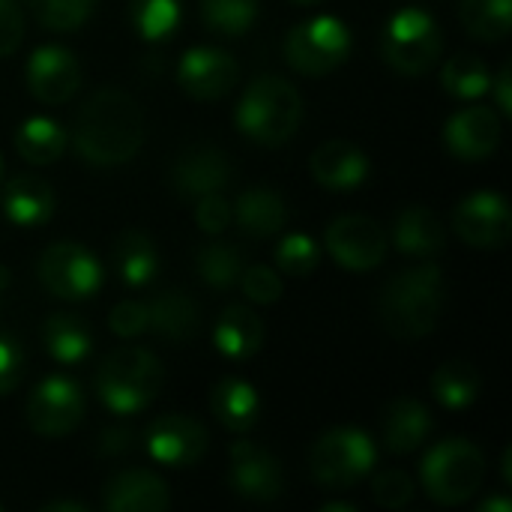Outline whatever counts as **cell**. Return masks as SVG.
<instances>
[{"instance_id": "836d02e7", "label": "cell", "mask_w": 512, "mask_h": 512, "mask_svg": "<svg viewBox=\"0 0 512 512\" xmlns=\"http://www.w3.org/2000/svg\"><path fill=\"white\" fill-rule=\"evenodd\" d=\"M261 0H201L204 24L219 36H243L258 18Z\"/></svg>"}, {"instance_id": "9a60e30c", "label": "cell", "mask_w": 512, "mask_h": 512, "mask_svg": "<svg viewBox=\"0 0 512 512\" xmlns=\"http://www.w3.org/2000/svg\"><path fill=\"white\" fill-rule=\"evenodd\" d=\"M237 78H240L237 60L222 48H189L177 66L180 87L189 96L204 99V102H213L231 93Z\"/></svg>"}, {"instance_id": "f5cc1de1", "label": "cell", "mask_w": 512, "mask_h": 512, "mask_svg": "<svg viewBox=\"0 0 512 512\" xmlns=\"http://www.w3.org/2000/svg\"><path fill=\"white\" fill-rule=\"evenodd\" d=\"M294 3H300V6H312V3H318V0H294Z\"/></svg>"}, {"instance_id": "7bdbcfd3", "label": "cell", "mask_w": 512, "mask_h": 512, "mask_svg": "<svg viewBox=\"0 0 512 512\" xmlns=\"http://www.w3.org/2000/svg\"><path fill=\"white\" fill-rule=\"evenodd\" d=\"M24 39V15L15 0H0V57L12 54Z\"/></svg>"}, {"instance_id": "484cf974", "label": "cell", "mask_w": 512, "mask_h": 512, "mask_svg": "<svg viewBox=\"0 0 512 512\" xmlns=\"http://www.w3.org/2000/svg\"><path fill=\"white\" fill-rule=\"evenodd\" d=\"M447 243V231L441 225V219L426 210V207H408L399 222H396V246L402 255H414V258H432L444 249Z\"/></svg>"}, {"instance_id": "74e56055", "label": "cell", "mask_w": 512, "mask_h": 512, "mask_svg": "<svg viewBox=\"0 0 512 512\" xmlns=\"http://www.w3.org/2000/svg\"><path fill=\"white\" fill-rule=\"evenodd\" d=\"M321 261L318 243L309 234H288L276 249V264L288 276H309Z\"/></svg>"}, {"instance_id": "30bf717a", "label": "cell", "mask_w": 512, "mask_h": 512, "mask_svg": "<svg viewBox=\"0 0 512 512\" xmlns=\"http://www.w3.org/2000/svg\"><path fill=\"white\" fill-rule=\"evenodd\" d=\"M84 420L81 387L63 375L45 378L27 399V423L42 438H63Z\"/></svg>"}, {"instance_id": "3957f363", "label": "cell", "mask_w": 512, "mask_h": 512, "mask_svg": "<svg viewBox=\"0 0 512 512\" xmlns=\"http://www.w3.org/2000/svg\"><path fill=\"white\" fill-rule=\"evenodd\" d=\"M303 120V99L297 87L279 75H261L249 84L237 105V126L246 138L279 147L285 144Z\"/></svg>"}, {"instance_id": "c3c4849f", "label": "cell", "mask_w": 512, "mask_h": 512, "mask_svg": "<svg viewBox=\"0 0 512 512\" xmlns=\"http://www.w3.org/2000/svg\"><path fill=\"white\" fill-rule=\"evenodd\" d=\"M480 512H512V501L510 498H489V501L480 507Z\"/></svg>"}, {"instance_id": "603a6c76", "label": "cell", "mask_w": 512, "mask_h": 512, "mask_svg": "<svg viewBox=\"0 0 512 512\" xmlns=\"http://www.w3.org/2000/svg\"><path fill=\"white\" fill-rule=\"evenodd\" d=\"M213 342H216L219 354H225L231 360H249L264 345V321L249 306L234 303L219 315Z\"/></svg>"}, {"instance_id": "f1b7e54d", "label": "cell", "mask_w": 512, "mask_h": 512, "mask_svg": "<svg viewBox=\"0 0 512 512\" xmlns=\"http://www.w3.org/2000/svg\"><path fill=\"white\" fill-rule=\"evenodd\" d=\"M15 150L30 165H51L66 150V132L48 117H30L15 132Z\"/></svg>"}, {"instance_id": "f907efd6", "label": "cell", "mask_w": 512, "mask_h": 512, "mask_svg": "<svg viewBox=\"0 0 512 512\" xmlns=\"http://www.w3.org/2000/svg\"><path fill=\"white\" fill-rule=\"evenodd\" d=\"M504 480H507V483H512V450L510 447L504 450Z\"/></svg>"}, {"instance_id": "681fc988", "label": "cell", "mask_w": 512, "mask_h": 512, "mask_svg": "<svg viewBox=\"0 0 512 512\" xmlns=\"http://www.w3.org/2000/svg\"><path fill=\"white\" fill-rule=\"evenodd\" d=\"M321 512H357V507L348 501H333V504H321Z\"/></svg>"}, {"instance_id": "bcb514c9", "label": "cell", "mask_w": 512, "mask_h": 512, "mask_svg": "<svg viewBox=\"0 0 512 512\" xmlns=\"http://www.w3.org/2000/svg\"><path fill=\"white\" fill-rule=\"evenodd\" d=\"M492 84H495V99H498V108H501L504 114H512V96H510L512 69H510V63L501 69V75H498V78H492Z\"/></svg>"}, {"instance_id": "d6a6232c", "label": "cell", "mask_w": 512, "mask_h": 512, "mask_svg": "<svg viewBox=\"0 0 512 512\" xmlns=\"http://www.w3.org/2000/svg\"><path fill=\"white\" fill-rule=\"evenodd\" d=\"M441 81H444V87L456 99H480L492 87V72L483 63V57H477V54H459V57H450L444 63Z\"/></svg>"}, {"instance_id": "8992f818", "label": "cell", "mask_w": 512, "mask_h": 512, "mask_svg": "<svg viewBox=\"0 0 512 512\" xmlns=\"http://www.w3.org/2000/svg\"><path fill=\"white\" fill-rule=\"evenodd\" d=\"M375 444L360 429H333L309 453L312 480L324 489H351L375 468Z\"/></svg>"}, {"instance_id": "f546056e", "label": "cell", "mask_w": 512, "mask_h": 512, "mask_svg": "<svg viewBox=\"0 0 512 512\" xmlns=\"http://www.w3.org/2000/svg\"><path fill=\"white\" fill-rule=\"evenodd\" d=\"M42 339H45V351L57 360V363H78L87 357L90 351V330L78 315L69 312H57L45 321L42 327Z\"/></svg>"}, {"instance_id": "7402d4cb", "label": "cell", "mask_w": 512, "mask_h": 512, "mask_svg": "<svg viewBox=\"0 0 512 512\" xmlns=\"http://www.w3.org/2000/svg\"><path fill=\"white\" fill-rule=\"evenodd\" d=\"M3 210L18 228H39L54 216V192L42 177L18 174L3 192Z\"/></svg>"}, {"instance_id": "d4e9b609", "label": "cell", "mask_w": 512, "mask_h": 512, "mask_svg": "<svg viewBox=\"0 0 512 512\" xmlns=\"http://www.w3.org/2000/svg\"><path fill=\"white\" fill-rule=\"evenodd\" d=\"M237 225L243 234L249 237H273L285 228V219H288V207L282 201L279 192L273 189H249L237 198Z\"/></svg>"}, {"instance_id": "1f68e13d", "label": "cell", "mask_w": 512, "mask_h": 512, "mask_svg": "<svg viewBox=\"0 0 512 512\" xmlns=\"http://www.w3.org/2000/svg\"><path fill=\"white\" fill-rule=\"evenodd\" d=\"M462 21L471 36L501 42L512 27V0H462Z\"/></svg>"}, {"instance_id": "7c38bea8", "label": "cell", "mask_w": 512, "mask_h": 512, "mask_svg": "<svg viewBox=\"0 0 512 512\" xmlns=\"http://www.w3.org/2000/svg\"><path fill=\"white\" fill-rule=\"evenodd\" d=\"M453 228L474 249H501L512 231L510 207L498 192H474L456 207Z\"/></svg>"}, {"instance_id": "4fadbf2b", "label": "cell", "mask_w": 512, "mask_h": 512, "mask_svg": "<svg viewBox=\"0 0 512 512\" xmlns=\"http://www.w3.org/2000/svg\"><path fill=\"white\" fill-rule=\"evenodd\" d=\"M228 483L240 498L267 504V501H276L282 495L285 474H282V465L273 453H267L264 447H258L252 441H240L231 447Z\"/></svg>"}, {"instance_id": "f35d334b", "label": "cell", "mask_w": 512, "mask_h": 512, "mask_svg": "<svg viewBox=\"0 0 512 512\" xmlns=\"http://www.w3.org/2000/svg\"><path fill=\"white\" fill-rule=\"evenodd\" d=\"M372 498L384 510H405L414 498V483L402 471H384L372 480Z\"/></svg>"}, {"instance_id": "5bb4252c", "label": "cell", "mask_w": 512, "mask_h": 512, "mask_svg": "<svg viewBox=\"0 0 512 512\" xmlns=\"http://www.w3.org/2000/svg\"><path fill=\"white\" fill-rule=\"evenodd\" d=\"M207 450V429L189 414H165L147 432V453L165 468H192Z\"/></svg>"}, {"instance_id": "816d5d0a", "label": "cell", "mask_w": 512, "mask_h": 512, "mask_svg": "<svg viewBox=\"0 0 512 512\" xmlns=\"http://www.w3.org/2000/svg\"><path fill=\"white\" fill-rule=\"evenodd\" d=\"M9 282H12V276H9V270H6V267L0 264V294H3L6 288H9Z\"/></svg>"}, {"instance_id": "8d00e7d4", "label": "cell", "mask_w": 512, "mask_h": 512, "mask_svg": "<svg viewBox=\"0 0 512 512\" xmlns=\"http://www.w3.org/2000/svg\"><path fill=\"white\" fill-rule=\"evenodd\" d=\"M36 21L57 33L78 30L96 9V0H27Z\"/></svg>"}, {"instance_id": "277c9868", "label": "cell", "mask_w": 512, "mask_h": 512, "mask_svg": "<svg viewBox=\"0 0 512 512\" xmlns=\"http://www.w3.org/2000/svg\"><path fill=\"white\" fill-rule=\"evenodd\" d=\"M165 381L159 357L147 348H117L105 357L96 375V393L111 414H135L147 408Z\"/></svg>"}, {"instance_id": "ee69618b", "label": "cell", "mask_w": 512, "mask_h": 512, "mask_svg": "<svg viewBox=\"0 0 512 512\" xmlns=\"http://www.w3.org/2000/svg\"><path fill=\"white\" fill-rule=\"evenodd\" d=\"M21 372H24L21 348L12 339H0V396L18 387Z\"/></svg>"}, {"instance_id": "db71d44e", "label": "cell", "mask_w": 512, "mask_h": 512, "mask_svg": "<svg viewBox=\"0 0 512 512\" xmlns=\"http://www.w3.org/2000/svg\"><path fill=\"white\" fill-rule=\"evenodd\" d=\"M0 177H3V156H0Z\"/></svg>"}, {"instance_id": "ab89813d", "label": "cell", "mask_w": 512, "mask_h": 512, "mask_svg": "<svg viewBox=\"0 0 512 512\" xmlns=\"http://www.w3.org/2000/svg\"><path fill=\"white\" fill-rule=\"evenodd\" d=\"M240 282H243V294L249 297V303H276L282 297V279L273 267H264V264H252L240 273Z\"/></svg>"}, {"instance_id": "44dd1931", "label": "cell", "mask_w": 512, "mask_h": 512, "mask_svg": "<svg viewBox=\"0 0 512 512\" xmlns=\"http://www.w3.org/2000/svg\"><path fill=\"white\" fill-rule=\"evenodd\" d=\"M198 324H201V312L198 303L189 297V291L171 288L147 303V330H156L162 339L189 342L195 339Z\"/></svg>"}, {"instance_id": "83f0119b", "label": "cell", "mask_w": 512, "mask_h": 512, "mask_svg": "<svg viewBox=\"0 0 512 512\" xmlns=\"http://www.w3.org/2000/svg\"><path fill=\"white\" fill-rule=\"evenodd\" d=\"M111 261H114V270L117 276L132 285V288H141L147 282H153L156 270H159V255H156V246L147 234L141 231H123L117 240H114V249H111Z\"/></svg>"}, {"instance_id": "b9f144b4", "label": "cell", "mask_w": 512, "mask_h": 512, "mask_svg": "<svg viewBox=\"0 0 512 512\" xmlns=\"http://www.w3.org/2000/svg\"><path fill=\"white\" fill-rule=\"evenodd\" d=\"M195 222L201 231L207 234H222L231 222V207L228 201L219 195V192H210V195H201L198 198V207H195Z\"/></svg>"}, {"instance_id": "ba28073f", "label": "cell", "mask_w": 512, "mask_h": 512, "mask_svg": "<svg viewBox=\"0 0 512 512\" xmlns=\"http://www.w3.org/2000/svg\"><path fill=\"white\" fill-rule=\"evenodd\" d=\"M348 51L351 30L333 15L303 21L285 39V60L300 75H327L348 60Z\"/></svg>"}, {"instance_id": "f6af8a7d", "label": "cell", "mask_w": 512, "mask_h": 512, "mask_svg": "<svg viewBox=\"0 0 512 512\" xmlns=\"http://www.w3.org/2000/svg\"><path fill=\"white\" fill-rule=\"evenodd\" d=\"M99 447H102V453H108V456L129 453V450L135 447V432H132V429H108V432H102Z\"/></svg>"}, {"instance_id": "cb8c5ba5", "label": "cell", "mask_w": 512, "mask_h": 512, "mask_svg": "<svg viewBox=\"0 0 512 512\" xmlns=\"http://www.w3.org/2000/svg\"><path fill=\"white\" fill-rule=\"evenodd\" d=\"M432 432V414L414 399H396L384 414V441L390 453H414Z\"/></svg>"}, {"instance_id": "e575fe53", "label": "cell", "mask_w": 512, "mask_h": 512, "mask_svg": "<svg viewBox=\"0 0 512 512\" xmlns=\"http://www.w3.org/2000/svg\"><path fill=\"white\" fill-rule=\"evenodd\" d=\"M129 18L147 42L168 39L180 24V0H132Z\"/></svg>"}, {"instance_id": "52a82bcc", "label": "cell", "mask_w": 512, "mask_h": 512, "mask_svg": "<svg viewBox=\"0 0 512 512\" xmlns=\"http://www.w3.org/2000/svg\"><path fill=\"white\" fill-rule=\"evenodd\" d=\"M381 48H384V60L396 72L423 75L438 63V57L444 51V36L429 12L402 9L387 21Z\"/></svg>"}, {"instance_id": "4316f807", "label": "cell", "mask_w": 512, "mask_h": 512, "mask_svg": "<svg viewBox=\"0 0 512 512\" xmlns=\"http://www.w3.org/2000/svg\"><path fill=\"white\" fill-rule=\"evenodd\" d=\"M210 408L225 429L249 432L258 420L261 402H258V393L252 384H246L240 378H225L216 384V390L210 396Z\"/></svg>"}, {"instance_id": "e0dca14e", "label": "cell", "mask_w": 512, "mask_h": 512, "mask_svg": "<svg viewBox=\"0 0 512 512\" xmlns=\"http://www.w3.org/2000/svg\"><path fill=\"white\" fill-rule=\"evenodd\" d=\"M447 147L456 159L480 162L489 159L501 144V120L489 105H471L450 117L444 129Z\"/></svg>"}, {"instance_id": "6da1fadb", "label": "cell", "mask_w": 512, "mask_h": 512, "mask_svg": "<svg viewBox=\"0 0 512 512\" xmlns=\"http://www.w3.org/2000/svg\"><path fill=\"white\" fill-rule=\"evenodd\" d=\"M141 141V105L117 87L96 90L75 117L72 144L78 156L93 165H123L141 150Z\"/></svg>"}, {"instance_id": "2e32d148", "label": "cell", "mask_w": 512, "mask_h": 512, "mask_svg": "<svg viewBox=\"0 0 512 512\" xmlns=\"http://www.w3.org/2000/svg\"><path fill=\"white\" fill-rule=\"evenodd\" d=\"M27 87L45 105L69 102L81 87V66L72 51L60 45H42L27 60Z\"/></svg>"}, {"instance_id": "8fae6325", "label": "cell", "mask_w": 512, "mask_h": 512, "mask_svg": "<svg viewBox=\"0 0 512 512\" xmlns=\"http://www.w3.org/2000/svg\"><path fill=\"white\" fill-rule=\"evenodd\" d=\"M327 252L345 270H375L387 258V231L372 216H339L327 228Z\"/></svg>"}, {"instance_id": "7dc6e473", "label": "cell", "mask_w": 512, "mask_h": 512, "mask_svg": "<svg viewBox=\"0 0 512 512\" xmlns=\"http://www.w3.org/2000/svg\"><path fill=\"white\" fill-rule=\"evenodd\" d=\"M42 512H90V507L81 501H51L42 507Z\"/></svg>"}, {"instance_id": "5b68a950", "label": "cell", "mask_w": 512, "mask_h": 512, "mask_svg": "<svg viewBox=\"0 0 512 512\" xmlns=\"http://www.w3.org/2000/svg\"><path fill=\"white\" fill-rule=\"evenodd\" d=\"M483 480H486V459L465 438L441 441L423 459V489L435 504L444 507L465 504L480 492Z\"/></svg>"}, {"instance_id": "ac0fdd59", "label": "cell", "mask_w": 512, "mask_h": 512, "mask_svg": "<svg viewBox=\"0 0 512 512\" xmlns=\"http://www.w3.org/2000/svg\"><path fill=\"white\" fill-rule=\"evenodd\" d=\"M231 162L228 156L213 144H192L186 147L171 168V183L186 198H201L210 192H219L231 180Z\"/></svg>"}, {"instance_id": "4dcf8cb0", "label": "cell", "mask_w": 512, "mask_h": 512, "mask_svg": "<svg viewBox=\"0 0 512 512\" xmlns=\"http://www.w3.org/2000/svg\"><path fill=\"white\" fill-rule=\"evenodd\" d=\"M432 393L435 399L450 408V411H462L468 408L477 393H480V375L471 363L465 360H450L444 366H438V372L432 375Z\"/></svg>"}, {"instance_id": "9c48e42d", "label": "cell", "mask_w": 512, "mask_h": 512, "mask_svg": "<svg viewBox=\"0 0 512 512\" xmlns=\"http://www.w3.org/2000/svg\"><path fill=\"white\" fill-rule=\"evenodd\" d=\"M39 279L60 300H87L102 285V267L81 243H51L39 258Z\"/></svg>"}, {"instance_id": "ffe728a7", "label": "cell", "mask_w": 512, "mask_h": 512, "mask_svg": "<svg viewBox=\"0 0 512 512\" xmlns=\"http://www.w3.org/2000/svg\"><path fill=\"white\" fill-rule=\"evenodd\" d=\"M312 174L327 189H354L369 177V159L357 144L336 138L312 153Z\"/></svg>"}, {"instance_id": "60d3db41", "label": "cell", "mask_w": 512, "mask_h": 512, "mask_svg": "<svg viewBox=\"0 0 512 512\" xmlns=\"http://www.w3.org/2000/svg\"><path fill=\"white\" fill-rule=\"evenodd\" d=\"M108 327L120 336V339H135L141 333H147V306L135 303V300H123L111 309L108 315Z\"/></svg>"}, {"instance_id": "d590c367", "label": "cell", "mask_w": 512, "mask_h": 512, "mask_svg": "<svg viewBox=\"0 0 512 512\" xmlns=\"http://www.w3.org/2000/svg\"><path fill=\"white\" fill-rule=\"evenodd\" d=\"M198 273L210 288H231L243 273V258L234 243H210L198 252Z\"/></svg>"}, {"instance_id": "7a4b0ae2", "label": "cell", "mask_w": 512, "mask_h": 512, "mask_svg": "<svg viewBox=\"0 0 512 512\" xmlns=\"http://www.w3.org/2000/svg\"><path fill=\"white\" fill-rule=\"evenodd\" d=\"M444 276L435 264L411 267L393 276L381 291V321L384 327L402 339H423L438 327L444 309Z\"/></svg>"}, {"instance_id": "d6986e66", "label": "cell", "mask_w": 512, "mask_h": 512, "mask_svg": "<svg viewBox=\"0 0 512 512\" xmlns=\"http://www.w3.org/2000/svg\"><path fill=\"white\" fill-rule=\"evenodd\" d=\"M102 504L111 512H165L171 507V495L156 474L132 468L105 483Z\"/></svg>"}]
</instances>
